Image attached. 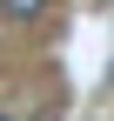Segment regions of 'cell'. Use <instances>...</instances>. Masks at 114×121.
<instances>
[{
  "label": "cell",
  "instance_id": "2",
  "mask_svg": "<svg viewBox=\"0 0 114 121\" xmlns=\"http://www.w3.org/2000/svg\"><path fill=\"white\" fill-rule=\"evenodd\" d=\"M0 121H13V114H0Z\"/></svg>",
  "mask_w": 114,
  "mask_h": 121
},
{
  "label": "cell",
  "instance_id": "1",
  "mask_svg": "<svg viewBox=\"0 0 114 121\" xmlns=\"http://www.w3.org/2000/svg\"><path fill=\"white\" fill-rule=\"evenodd\" d=\"M47 0H0V20H34Z\"/></svg>",
  "mask_w": 114,
  "mask_h": 121
}]
</instances>
